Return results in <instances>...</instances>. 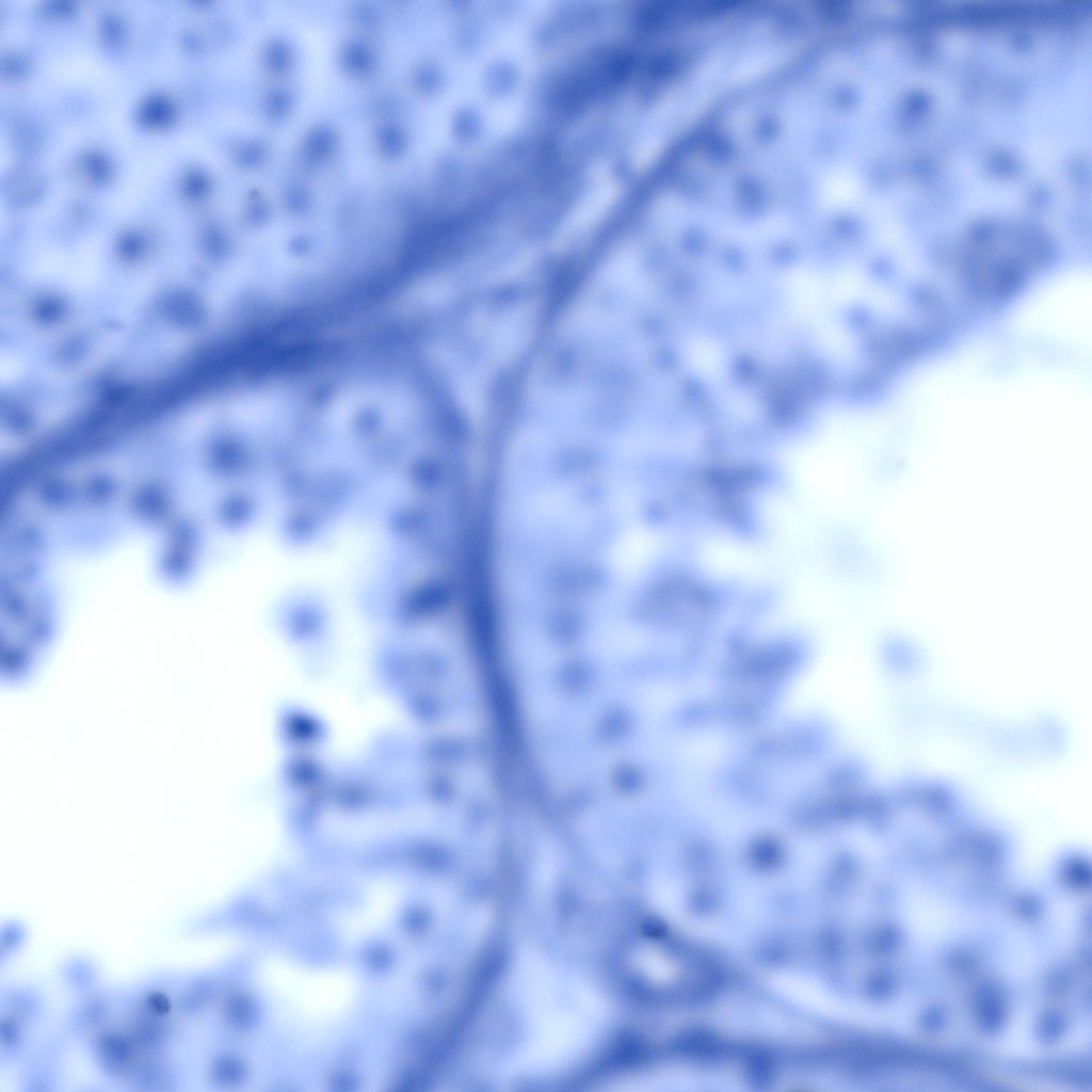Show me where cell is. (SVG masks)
Listing matches in <instances>:
<instances>
[{"label":"cell","instance_id":"1","mask_svg":"<svg viewBox=\"0 0 1092 1092\" xmlns=\"http://www.w3.org/2000/svg\"><path fill=\"white\" fill-rule=\"evenodd\" d=\"M514 992L524 1029L519 1054L524 1066L543 1071L561 1066L583 1051L603 1018V1003L579 976L537 954L520 959Z\"/></svg>","mask_w":1092,"mask_h":1092},{"label":"cell","instance_id":"2","mask_svg":"<svg viewBox=\"0 0 1092 1092\" xmlns=\"http://www.w3.org/2000/svg\"><path fill=\"white\" fill-rule=\"evenodd\" d=\"M260 982L277 1015L311 1029L342 1018L358 992L356 980L346 970L310 968L284 959L267 961Z\"/></svg>","mask_w":1092,"mask_h":1092},{"label":"cell","instance_id":"3","mask_svg":"<svg viewBox=\"0 0 1092 1092\" xmlns=\"http://www.w3.org/2000/svg\"><path fill=\"white\" fill-rule=\"evenodd\" d=\"M399 897V892L390 886H376L366 892L363 901L342 920L346 937L356 941L379 930L394 915Z\"/></svg>","mask_w":1092,"mask_h":1092}]
</instances>
